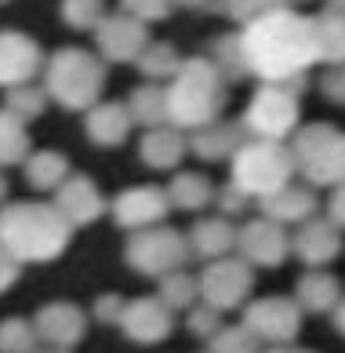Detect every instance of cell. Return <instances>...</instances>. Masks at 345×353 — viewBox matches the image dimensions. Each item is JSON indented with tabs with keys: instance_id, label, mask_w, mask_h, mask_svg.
I'll use <instances>...</instances> for the list:
<instances>
[{
	"instance_id": "19",
	"label": "cell",
	"mask_w": 345,
	"mask_h": 353,
	"mask_svg": "<svg viewBox=\"0 0 345 353\" xmlns=\"http://www.w3.org/2000/svg\"><path fill=\"white\" fill-rule=\"evenodd\" d=\"M251 135H247V128L240 121H211L204 128H196V132H189V150L200 157V161L207 164H215V161H233L236 150L244 146Z\"/></svg>"
},
{
	"instance_id": "7",
	"label": "cell",
	"mask_w": 345,
	"mask_h": 353,
	"mask_svg": "<svg viewBox=\"0 0 345 353\" xmlns=\"http://www.w3.org/2000/svg\"><path fill=\"white\" fill-rule=\"evenodd\" d=\"M302 88L298 84H269L262 81L258 91L251 95V102L244 106L240 124L247 128L251 139H273V142H284L287 135L298 132V117H302Z\"/></svg>"
},
{
	"instance_id": "45",
	"label": "cell",
	"mask_w": 345,
	"mask_h": 353,
	"mask_svg": "<svg viewBox=\"0 0 345 353\" xmlns=\"http://www.w3.org/2000/svg\"><path fill=\"white\" fill-rule=\"evenodd\" d=\"M15 273H19V259L4 255V281H0V284H4V292H8L11 284H15Z\"/></svg>"
},
{
	"instance_id": "41",
	"label": "cell",
	"mask_w": 345,
	"mask_h": 353,
	"mask_svg": "<svg viewBox=\"0 0 345 353\" xmlns=\"http://www.w3.org/2000/svg\"><path fill=\"white\" fill-rule=\"evenodd\" d=\"M320 91L331 102L345 106V62H342V66H327V73L320 77Z\"/></svg>"
},
{
	"instance_id": "43",
	"label": "cell",
	"mask_w": 345,
	"mask_h": 353,
	"mask_svg": "<svg viewBox=\"0 0 345 353\" xmlns=\"http://www.w3.org/2000/svg\"><path fill=\"white\" fill-rule=\"evenodd\" d=\"M327 219H335L338 226L345 230V182L331 190V197H327Z\"/></svg>"
},
{
	"instance_id": "6",
	"label": "cell",
	"mask_w": 345,
	"mask_h": 353,
	"mask_svg": "<svg viewBox=\"0 0 345 353\" xmlns=\"http://www.w3.org/2000/svg\"><path fill=\"white\" fill-rule=\"evenodd\" d=\"M298 175L309 186H342L345 182V132L331 124H305L291 135Z\"/></svg>"
},
{
	"instance_id": "49",
	"label": "cell",
	"mask_w": 345,
	"mask_h": 353,
	"mask_svg": "<svg viewBox=\"0 0 345 353\" xmlns=\"http://www.w3.org/2000/svg\"><path fill=\"white\" fill-rule=\"evenodd\" d=\"M36 353H70V350H62V346H51V350H36Z\"/></svg>"
},
{
	"instance_id": "38",
	"label": "cell",
	"mask_w": 345,
	"mask_h": 353,
	"mask_svg": "<svg viewBox=\"0 0 345 353\" xmlns=\"http://www.w3.org/2000/svg\"><path fill=\"white\" fill-rule=\"evenodd\" d=\"M185 324H189V332H193L196 339H204V343H211V339H215V335L225 328V324H222V310L211 306V303H204V299H200V306L189 310Z\"/></svg>"
},
{
	"instance_id": "11",
	"label": "cell",
	"mask_w": 345,
	"mask_h": 353,
	"mask_svg": "<svg viewBox=\"0 0 345 353\" xmlns=\"http://www.w3.org/2000/svg\"><path fill=\"white\" fill-rule=\"evenodd\" d=\"M167 208H175V204H171V193L164 186H131L109 201V215L121 230L135 233V230L160 226Z\"/></svg>"
},
{
	"instance_id": "37",
	"label": "cell",
	"mask_w": 345,
	"mask_h": 353,
	"mask_svg": "<svg viewBox=\"0 0 345 353\" xmlns=\"http://www.w3.org/2000/svg\"><path fill=\"white\" fill-rule=\"evenodd\" d=\"M102 19H105V0H62V22L70 30L95 33Z\"/></svg>"
},
{
	"instance_id": "1",
	"label": "cell",
	"mask_w": 345,
	"mask_h": 353,
	"mask_svg": "<svg viewBox=\"0 0 345 353\" xmlns=\"http://www.w3.org/2000/svg\"><path fill=\"white\" fill-rule=\"evenodd\" d=\"M240 37H244V55H247L251 77H258V81L298 84L305 81L313 62H320L313 19H305L291 8H280L273 15L244 26Z\"/></svg>"
},
{
	"instance_id": "21",
	"label": "cell",
	"mask_w": 345,
	"mask_h": 353,
	"mask_svg": "<svg viewBox=\"0 0 345 353\" xmlns=\"http://www.w3.org/2000/svg\"><path fill=\"white\" fill-rule=\"evenodd\" d=\"M185 153H189V132H182L175 124L149 128L138 142L142 164L153 168V172H171V168H178Z\"/></svg>"
},
{
	"instance_id": "32",
	"label": "cell",
	"mask_w": 345,
	"mask_h": 353,
	"mask_svg": "<svg viewBox=\"0 0 345 353\" xmlns=\"http://www.w3.org/2000/svg\"><path fill=\"white\" fill-rule=\"evenodd\" d=\"M156 295H160L171 310H193L196 299H200V277H193V273H185V270H175V273H167V277H160V292Z\"/></svg>"
},
{
	"instance_id": "10",
	"label": "cell",
	"mask_w": 345,
	"mask_h": 353,
	"mask_svg": "<svg viewBox=\"0 0 345 353\" xmlns=\"http://www.w3.org/2000/svg\"><path fill=\"white\" fill-rule=\"evenodd\" d=\"M302 303L284 295H265L244 306V324L269 346H287L302 332Z\"/></svg>"
},
{
	"instance_id": "31",
	"label": "cell",
	"mask_w": 345,
	"mask_h": 353,
	"mask_svg": "<svg viewBox=\"0 0 345 353\" xmlns=\"http://www.w3.org/2000/svg\"><path fill=\"white\" fill-rule=\"evenodd\" d=\"M30 132H25V121L19 113L4 110V117H0V161H4L8 168L11 164H25L30 161Z\"/></svg>"
},
{
	"instance_id": "47",
	"label": "cell",
	"mask_w": 345,
	"mask_h": 353,
	"mask_svg": "<svg viewBox=\"0 0 345 353\" xmlns=\"http://www.w3.org/2000/svg\"><path fill=\"white\" fill-rule=\"evenodd\" d=\"M324 8H327V11H335V15H342V19H345V0H324Z\"/></svg>"
},
{
	"instance_id": "17",
	"label": "cell",
	"mask_w": 345,
	"mask_h": 353,
	"mask_svg": "<svg viewBox=\"0 0 345 353\" xmlns=\"http://www.w3.org/2000/svg\"><path fill=\"white\" fill-rule=\"evenodd\" d=\"M33 324H36V332H41L44 346L73 350L87 335V313L76 303H48V306L36 310Z\"/></svg>"
},
{
	"instance_id": "18",
	"label": "cell",
	"mask_w": 345,
	"mask_h": 353,
	"mask_svg": "<svg viewBox=\"0 0 345 353\" xmlns=\"http://www.w3.org/2000/svg\"><path fill=\"white\" fill-rule=\"evenodd\" d=\"M55 204H59V212L73 222V230L98 222L105 215V208H109L105 197H102V190L95 186V179H87V175H70L65 179L55 190Z\"/></svg>"
},
{
	"instance_id": "35",
	"label": "cell",
	"mask_w": 345,
	"mask_h": 353,
	"mask_svg": "<svg viewBox=\"0 0 345 353\" xmlns=\"http://www.w3.org/2000/svg\"><path fill=\"white\" fill-rule=\"evenodd\" d=\"M48 88H33V84H15V88H4V110L19 113L22 121H36L48 106Z\"/></svg>"
},
{
	"instance_id": "51",
	"label": "cell",
	"mask_w": 345,
	"mask_h": 353,
	"mask_svg": "<svg viewBox=\"0 0 345 353\" xmlns=\"http://www.w3.org/2000/svg\"><path fill=\"white\" fill-rule=\"evenodd\" d=\"M4 4H8V0H4Z\"/></svg>"
},
{
	"instance_id": "33",
	"label": "cell",
	"mask_w": 345,
	"mask_h": 353,
	"mask_svg": "<svg viewBox=\"0 0 345 353\" xmlns=\"http://www.w3.org/2000/svg\"><path fill=\"white\" fill-rule=\"evenodd\" d=\"M280 8H291V0H218V15H225L229 22L236 26H251L265 15H273V11Z\"/></svg>"
},
{
	"instance_id": "8",
	"label": "cell",
	"mask_w": 345,
	"mask_h": 353,
	"mask_svg": "<svg viewBox=\"0 0 345 353\" xmlns=\"http://www.w3.org/2000/svg\"><path fill=\"white\" fill-rule=\"evenodd\" d=\"M193 259L189 248V233L171 230V226H149V230H135L124 244V263L142 273V277L160 281L175 270H185V263Z\"/></svg>"
},
{
	"instance_id": "12",
	"label": "cell",
	"mask_w": 345,
	"mask_h": 353,
	"mask_svg": "<svg viewBox=\"0 0 345 353\" xmlns=\"http://www.w3.org/2000/svg\"><path fill=\"white\" fill-rule=\"evenodd\" d=\"M149 22H142L127 11H116V15H105L95 30V44L98 55L105 62H138L142 51L149 48Z\"/></svg>"
},
{
	"instance_id": "40",
	"label": "cell",
	"mask_w": 345,
	"mask_h": 353,
	"mask_svg": "<svg viewBox=\"0 0 345 353\" xmlns=\"http://www.w3.org/2000/svg\"><path fill=\"white\" fill-rule=\"evenodd\" d=\"M251 201H255V197H251L247 190H240V186H236L233 179L225 182V186H218V193H215V204H218V212H222V215H229V219H233V215H244Z\"/></svg>"
},
{
	"instance_id": "26",
	"label": "cell",
	"mask_w": 345,
	"mask_h": 353,
	"mask_svg": "<svg viewBox=\"0 0 345 353\" xmlns=\"http://www.w3.org/2000/svg\"><path fill=\"white\" fill-rule=\"evenodd\" d=\"M22 168H25V182L41 193H55L62 182L73 175L65 153H59V150H36V153H30V161Z\"/></svg>"
},
{
	"instance_id": "34",
	"label": "cell",
	"mask_w": 345,
	"mask_h": 353,
	"mask_svg": "<svg viewBox=\"0 0 345 353\" xmlns=\"http://www.w3.org/2000/svg\"><path fill=\"white\" fill-rule=\"evenodd\" d=\"M41 343H44V339H41V332H36L33 321L8 317L4 324H0V350H4V353H36Z\"/></svg>"
},
{
	"instance_id": "14",
	"label": "cell",
	"mask_w": 345,
	"mask_h": 353,
	"mask_svg": "<svg viewBox=\"0 0 345 353\" xmlns=\"http://www.w3.org/2000/svg\"><path fill=\"white\" fill-rule=\"evenodd\" d=\"M236 252H240L251 266H280L284 259L295 252L284 222H276L269 215H258L240 226V237H236Z\"/></svg>"
},
{
	"instance_id": "50",
	"label": "cell",
	"mask_w": 345,
	"mask_h": 353,
	"mask_svg": "<svg viewBox=\"0 0 345 353\" xmlns=\"http://www.w3.org/2000/svg\"><path fill=\"white\" fill-rule=\"evenodd\" d=\"M291 4H305V0H291Z\"/></svg>"
},
{
	"instance_id": "13",
	"label": "cell",
	"mask_w": 345,
	"mask_h": 353,
	"mask_svg": "<svg viewBox=\"0 0 345 353\" xmlns=\"http://www.w3.org/2000/svg\"><path fill=\"white\" fill-rule=\"evenodd\" d=\"M116 328L138 346H156L175 332V310H171L160 295L127 299V310H124V317Z\"/></svg>"
},
{
	"instance_id": "3",
	"label": "cell",
	"mask_w": 345,
	"mask_h": 353,
	"mask_svg": "<svg viewBox=\"0 0 345 353\" xmlns=\"http://www.w3.org/2000/svg\"><path fill=\"white\" fill-rule=\"evenodd\" d=\"M225 77L222 70L211 62V55H196L185 59L182 70L175 73V81L167 84V110H171V124L182 132H196L211 121H218L229 91H225Z\"/></svg>"
},
{
	"instance_id": "39",
	"label": "cell",
	"mask_w": 345,
	"mask_h": 353,
	"mask_svg": "<svg viewBox=\"0 0 345 353\" xmlns=\"http://www.w3.org/2000/svg\"><path fill=\"white\" fill-rule=\"evenodd\" d=\"M121 11L135 15L142 22H160L175 11V0H121Z\"/></svg>"
},
{
	"instance_id": "20",
	"label": "cell",
	"mask_w": 345,
	"mask_h": 353,
	"mask_svg": "<svg viewBox=\"0 0 345 353\" xmlns=\"http://www.w3.org/2000/svg\"><path fill=\"white\" fill-rule=\"evenodd\" d=\"M131 128H135V117H131L127 102H98L84 113V135L102 150L124 146Z\"/></svg>"
},
{
	"instance_id": "5",
	"label": "cell",
	"mask_w": 345,
	"mask_h": 353,
	"mask_svg": "<svg viewBox=\"0 0 345 353\" xmlns=\"http://www.w3.org/2000/svg\"><path fill=\"white\" fill-rule=\"evenodd\" d=\"M229 164H233V182L240 190H247L255 201L284 190L291 182V175L298 172L291 146L273 142V139H247Z\"/></svg>"
},
{
	"instance_id": "9",
	"label": "cell",
	"mask_w": 345,
	"mask_h": 353,
	"mask_svg": "<svg viewBox=\"0 0 345 353\" xmlns=\"http://www.w3.org/2000/svg\"><path fill=\"white\" fill-rule=\"evenodd\" d=\"M251 288H255V273H251V263L240 255H222V259H211V263L200 270V299L211 306L225 310H240L247 303Z\"/></svg>"
},
{
	"instance_id": "46",
	"label": "cell",
	"mask_w": 345,
	"mask_h": 353,
	"mask_svg": "<svg viewBox=\"0 0 345 353\" xmlns=\"http://www.w3.org/2000/svg\"><path fill=\"white\" fill-rule=\"evenodd\" d=\"M335 328H338V335H345V299H342L338 310H335Z\"/></svg>"
},
{
	"instance_id": "23",
	"label": "cell",
	"mask_w": 345,
	"mask_h": 353,
	"mask_svg": "<svg viewBox=\"0 0 345 353\" xmlns=\"http://www.w3.org/2000/svg\"><path fill=\"white\" fill-rule=\"evenodd\" d=\"M236 237L240 230L229 222V215H218V219H200L196 226L189 230V248H193V259H222L236 248Z\"/></svg>"
},
{
	"instance_id": "24",
	"label": "cell",
	"mask_w": 345,
	"mask_h": 353,
	"mask_svg": "<svg viewBox=\"0 0 345 353\" xmlns=\"http://www.w3.org/2000/svg\"><path fill=\"white\" fill-rule=\"evenodd\" d=\"M295 299L302 303L305 313H335L342 303V281L327 270H309L305 277H298L295 284Z\"/></svg>"
},
{
	"instance_id": "4",
	"label": "cell",
	"mask_w": 345,
	"mask_h": 353,
	"mask_svg": "<svg viewBox=\"0 0 345 353\" xmlns=\"http://www.w3.org/2000/svg\"><path fill=\"white\" fill-rule=\"evenodd\" d=\"M44 88L62 110L87 113L105 88V62L84 48H59L44 66Z\"/></svg>"
},
{
	"instance_id": "29",
	"label": "cell",
	"mask_w": 345,
	"mask_h": 353,
	"mask_svg": "<svg viewBox=\"0 0 345 353\" xmlns=\"http://www.w3.org/2000/svg\"><path fill=\"white\" fill-rule=\"evenodd\" d=\"M211 62L222 70V77L229 84L236 81H247L251 66H247V55H244V37L240 33H222L211 41Z\"/></svg>"
},
{
	"instance_id": "16",
	"label": "cell",
	"mask_w": 345,
	"mask_h": 353,
	"mask_svg": "<svg viewBox=\"0 0 345 353\" xmlns=\"http://www.w3.org/2000/svg\"><path fill=\"white\" fill-rule=\"evenodd\" d=\"M295 255L302 259L309 270H320L327 263H335L342 252V226L335 219H305L298 233L291 237Z\"/></svg>"
},
{
	"instance_id": "22",
	"label": "cell",
	"mask_w": 345,
	"mask_h": 353,
	"mask_svg": "<svg viewBox=\"0 0 345 353\" xmlns=\"http://www.w3.org/2000/svg\"><path fill=\"white\" fill-rule=\"evenodd\" d=\"M316 204L320 201H316L313 186H295V182H287L284 190H276V193L258 201V212L276 219V222H284V226H302L305 219H313Z\"/></svg>"
},
{
	"instance_id": "44",
	"label": "cell",
	"mask_w": 345,
	"mask_h": 353,
	"mask_svg": "<svg viewBox=\"0 0 345 353\" xmlns=\"http://www.w3.org/2000/svg\"><path fill=\"white\" fill-rule=\"evenodd\" d=\"M175 8H185V11H215L218 0H175Z\"/></svg>"
},
{
	"instance_id": "25",
	"label": "cell",
	"mask_w": 345,
	"mask_h": 353,
	"mask_svg": "<svg viewBox=\"0 0 345 353\" xmlns=\"http://www.w3.org/2000/svg\"><path fill=\"white\" fill-rule=\"evenodd\" d=\"M127 106H131V117H135V124H142L145 132H149V128H164V124H171L167 88H164L160 81H145V84H138L135 91H131Z\"/></svg>"
},
{
	"instance_id": "42",
	"label": "cell",
	"mask_w": 345,
	"mask_h": 353,
	"mask_svg": "<svg viewBox=\"0 0 345 353\" xmlns=\"http://www.w3.org/2000/svg\"><path fill=\"white\" fill-rule=\"evenodd\" d=\"M124 310H127V299H121V295H102L98 303H95V321H98V324H121Z\"/></svg>"
},
{
	"instance_id": "30",
	"label": "cell",
	"mask_w": 345,
	"mask_h": 353,
	"mask_svg": "<svg viewBox=\"0 0 345 353\" xmlns=\"http://www.w3.org/2000/svg\"><path fill=\"white\" fill-rule=\"evenodd\" d=\"M182 55L175 51V44H164V41H149V48L142 51V59L135 62V66L142 70L145 81H164L171 84L175 81V73L182 70Z\"/></svg>"
},
{
	"instance_id": "15",
	"label": "cell",
	"mask_w": 345,
	"mask_h": 353,
	"mask_svg": "<svg viewBox=\"0 0 345 353\" xmlns=\"http://www.w3.org/2000/svg\"><path fill=\"white\" fill-rule=\"evenodd\" d=\"M44 66H48L44 51H41V44H36L33 37H25L19 30L0 33V81H4V88L30 84Z\"/></svg>"
},
{
	"instance_id": "36",
	"label": "cell",
	"mask_w": 345,
	"mask_h": 353,
	"mask_svg": "<svg viewBox=\"0 0 345 353\" xmlns=\"http://www.w3.org/2000/svg\"><path fill=\"white\" fill-rule=\"evenodd\" d=\"M211 353H262V339L247 324H225V328L207 343Z\"/></svg>"
},
{
	"instance_id": "27",
	"label": "cell",
	"mask_w": 345,
	"mask_h": 353,
	"mask_svg": "<svg viewBox=\"0 0 345 353\" xmlns=\"http://www.w3.org/2000/svg\"><path fill=\"white\" fill-rule=\"evenodd\" d=\"M167 193H171V204L182 208V212H204V208L215 201V186L211 179L200 172H178L175 179L167 182Z\"/></svg>"
},
{
	"instance_id": "2",
	"label": "cell",
	"mask_w": 345,
	"mask_h": 353,
	"mask_svg": "<svg viewBox=\"0 0 345 353\" xmlns=\"http://www.w3.org/2000/svg\"><path fill=\"white\" fill-rule=\"evenodd\" d=\"M73 237V222L51 201H15L0 215V244L4 255L19 263H51L59 259Z\"/></svg>"
},
{
	"instance_id": "28",
	"label": "cell",
	"mask_w": 345,
	"mask_h": 353,
	"mask_svg": "<svg viewBox=\"0 0 345 353\" xmlns=\"http://www.w3.org/2000/svg\"><path fill=\"white\" fill-rule=\"evenodd\" d=\"M313 30H316V55L324 66H342L345 62V19L335 11H320L313 15Z\"/></svg>"
},
{
	"instance_id": "48",
	"label": "cell",
	"mask_w": 345,
	"mask_h": 353,
	"mask_svg": "<svg viewBox=\"0 0 345 353\" xmlns=\"http://www.w3.org/2000/svg\"><path fill=\"white\" fill-rule=\"evenodd\" d=\"M262 353H309V350H295V346H273V350H262Z\"/></svg>"
}]
</instances>
